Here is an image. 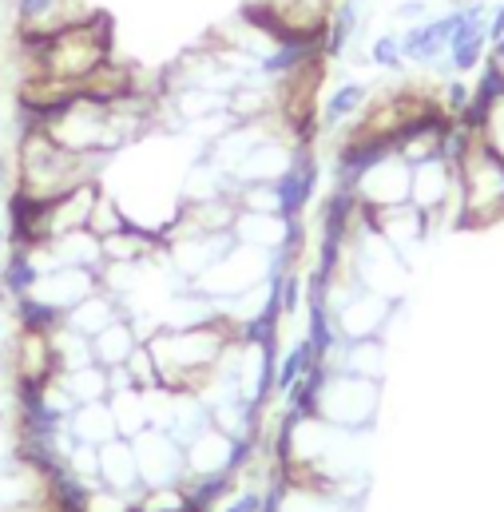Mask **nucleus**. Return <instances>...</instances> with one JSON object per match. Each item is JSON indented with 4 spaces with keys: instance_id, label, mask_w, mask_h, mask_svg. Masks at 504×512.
I'll list each match as a JSON object with an SVG mask.
<instances>
[{
    "instance_id": "20e7f679",
    "label": "nucleus",
    "mask_w": 504,
    "mask_h": 512,
    "mask_svg": "<svg viewBox=\"0 0 504 512\" xmlns=\"http://www.w3.org/2000/svg\"><path fill=\"white\" fill-rule=\"evenodd\" d=\"M100 167H108L104 155H76L44 131H24L16 151V191L48 203L80 183H100Z\"/></svg>"
},
{
    "instance_id": "5701e85b",
    "label": "nucleus",
    "mask_w": 504,
    "mask_h": 512,
    "mask_svg": "<svg viewBox=\"0 0 504 512\" xmlns=\"http://www.w3.org/2000/svg\"><path fill=\"white\" fill-rule=\"evenodd\" d=\"M12 310H16V326H20V330H36V334H56V330H64V310H56L52 302H44L40 294L16 298Z\"/></svg>"
},
{
    "instance_id": "a211bd4d",
    "label": "nucleus",
    "mask_w": 504,
    "mask_h": 512,
    "mask_svg": "<svg viewBox=\"0 0 504 512\" xmlns=\"http://www.w3.org/2000/svg\"><path fill=\"white\" fill-rule=\"evenodd\" d=\"M143 342L135 338V326H131V318H116L108 330H100L96 338H92V358H96V366H104L108 374L112 370H124L127 358L139 350Z\"/></svg>"
},
{
    "instance_id": "f8f14e48",
    "label": "nucleus",
    "mask_w": 504,
    "mask_h": 512,
    "mask_svg": "<svg viewBox=\"0 0 504 512\" xmlns=\"http://www.w3.org/2000/svg\"><path fill=\"white\" fill-rule=\"evenodd\" d=\"M465 116L477 124L481 139L504 159V80L493 68H485L481 84L473 88V108Z\"/></svg>"
},
{
    "instance_id": "dca6fc26",
    "label": "nucleus",
    "mask_w": 504,
    "mask_h": 512,
    "mask_svg": "<svg viewBox=\"0 0 504 512\" xmlns=\"http://www.w3.org/2000/svg\"><path fill=\"white\" fill-rule=\"evenodd\" d=\"M100 485L127 493V497H139L143 493V481H139V461H135V449L127 437H116L108 445H100Z\"/></svg>"
},
{
    "instance_id": "f257e3e1",
    "label": "nucleus",
    "mask_w": 504,
    "mask_h": 512,
    "mask_svg": "<svg viewBox=\"0 0 504 512\" xmlns=\"http://www.w3.org/2000/svg\"><path fill=\"white\" fill-rule=\"evenodd\" d=\"M235 342V326L215 314L195 326H159L143 338L151 362H155V389L167 393H199L215 378L227 346Z\"/></svg>"
},
{
    "instance_id": "412c9836",
    "label": "nucleus",
    "mask_w": 504,
    "mask_h": 512,
    "mask_svg": "<svg viewBox=\"0 0 504 512\" xmlns=\"http://www.w3.org/2000/svg\"><path fill=\"white\" fill-rule=\"evenodd\" d=\"M108 409L116 417V429L120 437H135L143 429H151V417H147V389H112L108 393Z\"/></svg>"
},
{
    "instance_id": "f03ea898",
    "label": "nucleus",
    "mask_w": 504,
    "mask_h": 512,
    "mask_svg": "<svg viewBox=\"0 0 504 512\" xmlns=\"http://www.w3.org/2000/svg\"><path fill=\"white\" fill-rule=\"evenodd\" d=\"M445 159L457 171V223L493 227L504 219V159L481 139L469 116L449 124Z\"/></svg>"
},
{
    "instance_id": "2eb2a0df",
    "label": "nucleus",
    "mask_w": 504,
    "mask_h": 512,
    "mask_svg": "<svg viewBox=\"0 0 504 512\" xmlns=\"http://www.w3.org/2000/svg\"><path fill=\"white\" fill-rule=\"evenodd\" d=\"M116 318H124V306H120V298L112 294V290H96V294H88V298H80L68 314H64V330H72V334H80V338H96L100 330H108Z\"/></svg>"
},
{
    "instance_id": "cd10ccee",
    "label": "nucleus",
    "mask_w": 504,
    "mask_h": 512,
    "mask_svg": "<svg viewBox=\"0 0 504 512\" xmlns=\"http://www.w3.org/2000/svg\"><path fill=\"white\" fill-rule=\"evenodd\" d=\"M397 16H401V20H409V24L425 20V0H405V4H397Z\"/></svg>"
},
{
    "instance_id": "0eeeda50",
    "label": "nucleus",
    "mask_w": 504,
    "mask_h": 512,
    "mask_svg": "<svg viewBox=\"0 0 504 512\" xmlns=\"http://www.w3.org/2000/svg\"><path fill=\"white\" fill-rule=\"evenodd\" d=\"M135 461H139V481L143 489H159V485H179L187 477V453L183 445L167 433V429H143L131 437Z\"/></svg>"
},
{
    "instance_id": "ddd939ff",
    "label": "nucleus",
    "mask_w": 504,
    "mask_h": 512,
    "mask_svg": "<svg viewBox=\"0 0 504 512\" xmlns=\"http://www.w3.org/2000/svg\"><path fill=\"white\" fill-rule=\"evenodd\" d=\"M20 36H48L80 16H88V0H12Z\"/></svg>"
},
{
    "instance_id": "7ed1b4c3",
    "label": "nucleus",
    "mask_w": 504,
    "mask_h": 512,
    "mask_svg": "<svg viewBox=\"0 0 504 512\" xmlns=\"http://www.w3.org/2000/svg\"><path fill=\"white\" fill-rule=\"evenodd\" d=\"M32 60L28 76H48L68 88H84L112 60V20L104 12H88L48 36H20Z\"/></svg>"
},
{
    "instance_id": "6e6552de",
    "label": "nucleus",
    "mask_w": 504,
    "mask_h": 512,
    "mask_svg": "<svg viewBox=\"0 0 504 512\" xmlns=\"http://www.w3.org/2000/svg\"><path fill=\"white\" fill-rule=\"evenodd\" d=\"M274 183V199H278V215L290 223V219H302L306 207L314 203V191H318V159L306 143H298L286 159V167L270 179Z\"/></svg>"
},
{
    "instance_id": "423d86ee",
    "label": "nucleus",
    "mask_w": 504,
    "mask_h": 512,
    "mask_svg": "<svg viewBox=\"0 0 504 512\" xmlns=\"http://www.w3.org/2000/svg\"><path fill=\"white\" fill-rule=\"evenodd\" d=\"M409 187H413V167L397 151H385L342 191H350L366 215H378V211L409 203Z\"/></svg>"
},
{
    "instance_id": "4468645a",
    "label": "nucleus",
    "mask_w": 504,
    "mask_h": 512,
    "mask_svg": "<svg viewBox=\"0 0 504 512\" xmlns=\"http://www.w3.org/2000/svg\"><path fill=\"white\" fill-rule=\"evenodd\" d=\"M104 282H100V274H92V270H76V266H60V270H44V278H40V286L32 290V294H40L44 302H52L56 310H72L80 298H88V294H96Z\"/></svg>"
},
{
    "instance_id": "1a4fd4ad",
    "label": "nucleus",
    "mask_w": 504,
    "mask_h": 512,
    "mask_svg": "<svg viewBox=\"0 0 504 512\" xmlns=\"http://www.w3.org/2000/svg\"><path fill=\"white\" fill-rule=\"evenodd\" d=\"M96 199H100V183H80V187L64 191L60 199H48L44 211H40V247L60 239V235L84 231L92 223Z\"/></svg>"
},
{
    "instance_id": "a878e982",
    "label": "nucleus",
    "mask_w": 504,
    "mask_h": 512,
    "mask_svg": "<svg viewBox=\"0 0 504 512\" xmlns=\"http://www.w3.org/2000/svg\"><path fill=\"white\" fill-rule=\"evenodd\" d=\"M84 512H135V497L116 493V489H108V485H96V489L88 493Z\"/></svg>"
},
{
    "instance_id": "f3484780",
    "label": "nucleus",
    "mask_w": 504,
    "mask_h": 512,
    "mask_svg": "<svg viewBox=\"0 0 504 512\" xmlns=\"http://www.w3.org/2000/svg\"><path fill=\"white\" fill-rule=\"evenodd\" d=\"M68 433H72V441H76V445H96V449L120 437V429H116V417H112L108 401L76 405V409L68 413Z\"/></svg>"
},
{
    "instance_id": "b1692460",
    "label": "nucleus",
    "mask_w": 504,
    "mask_h": 512,
    "mask_svg": "<svg viewBox=\"0 0 504 512\" xmlns=\"http://www.w3.org/2000/svg\"><path fill=\"white\" fill-rule=\"evenodd\" d=\"M310 366H318V362H314V350H310V342H306V338H298V342H294L286 354H278V378H274V393H282V397H286V393L294 389V382H298V378H302Z\"/></svg>"
},
{
    "instance_id": "39448f33",
    "label": "nucleus",
    "mask_w": 504,
    "mask_h": 512,
    "mask_svg": "<svg viewBox=\"0 0 504 512\" xmlns=\"http://www.w3.org/2000/svg\"><path fill=\"white\" fill-rule=\"evenodd\" d=\"M314 417L334 425V429H346V433L370 429L378 417V378L326 370V378L318 385V413Z\"/></svg>"
},
{
    "instance_id": "aec40b11",
    "label": "nucleus",
    "mask_w": 504,
    "mask_h": 512,
    "mask_svg": "<svg viewBox=\"0 0 504 512\" xmlns=\"http://www.w3.org/2000/svg\"><path fill=\"white\" fill-rule=\"evenodd\" d=\"M40 278H44V266L36 262V251H28V247H12L8 251L4 266H0V290L12 302L16 298H28L40 286Z\"/></svg>"
},
{
    "instance_id": "c85d7f7f",
    "label": "nucleus",
    "mask_w": 504,
    "mask_h": 512,
    "mask_svg": "<svg viewBox=\"0 0 504 512\" xmlns=\"http://www.w3.org/2000/svg\"><path fill=\"white\" fill-rule=\"evenodd\" d=\"M354 4H358V0H354Z\"/></svg>"
},
{
    "instance_id": "4be33fe9",
    "label": "nucleus",
    "mask_w": 504,
    "mask_h": 512,
    "mask_svg": "<svg viewBox=\"0 0 504 512\" xmlns=\"http://www.w3.org/2000/svg\"><path fill=\"white\" fill-rule=\"evenodd\" d=\"M60 382L68 389V397L76 405H88V401H108L112 393V374L104 366H80V370H60Z\"/></svg>"
},
{
    "instance_id": "9d476101",
    "label": "nucleus",
    "mask_w": 504,
    "mask_h": 512,
    "mask_svg": "<svg viewBox=\"0 0 504 512\" xmlns=\"http://www.w3.org/2000/svg\"><path fill=\"white\" fill-rule=\"evenodd\" d=\"M389 318V298H381L374 290H354L350 298H342L334 306V330L342 342H366V338H381V326Z\"/></svg>"
},
{
    "instance_id": "393cba45",
    "label": "nucleus",
    "mask_w": 504,
    "mask_h": 512,
    "mask_svg": "<svg viewBox=\"0 0 504 512\" xmlns=\"http://www.w3.org/2000/svg\"><path fill=\"white\" fill-rule=\"evenodd\" d=\"M370 60L385 68V72H401L405 68V56H401V36H393V32H381L378 40L370 44Z\"/></svg>"
},
{
    "instance_id": "bb28decb",
    "label": "nucleus",
    "mask_w": 504,
    "mask_h": 512,
    "mask_svg": "<svg viewBox=\"0 0 504 512\" xmlns=\"http://www.w3.org/2000/svg\"><path fill=\"white\" fill-rule=\"evenodd\" d=\"M215 512H262V489H243V493H231Z\"/></svg>"
},
{
    "instance_id": "9b49d317",
    "label": "nucleus",
    "mask_w": 504,
    "mask_h": 512,
    "mask_svg": "<svg viewBox=\"0 0 504 512\" xmlns=\"http://www.w3.org/2000/svg\"><path fill=\"white\" fill-rule=\"evenodd\" d=\"M8 366H12V378H16V385H48L56 374H60L52 334L20 330V334H16V342H12Z\"/></svg>"
},
{
    "instance_id": "6ab92c4d",
    "label": "nucleus",
    "mask_w": 504,
    "mask_h": 512,
    "mask_svg": "<svg viewBox=\"0 0 504 512\" xmlns=\"http://www.w3.org/2000/svg\"><path fill=\"white\" fill-rule=\"evenodd\" d=\"M366 100H370V88H366L362 80L338 84V88L326 96V104L318 108V128H346V124H354V120L362 116Z\"/></svg>"
}]
</instances>
